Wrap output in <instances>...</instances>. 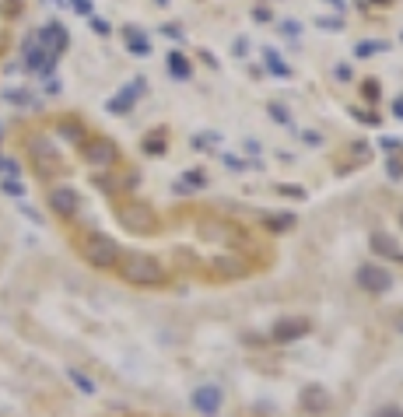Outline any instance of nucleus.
<instances>
[{
  "instance_id": "1",
  "label": "nucleus",
  "mask_w": 403,
  "mask_h": 417,
  "mask_svg": "<svg viewBox=\"0 0 403 417\" xmlns=\"http://www.w3.org/2000/svg\"><path fill=\"white\" fill-rule=\"evenodd\" d=\"M84 256H88L91 266H99V270H109V266L119 263V249H116L112 238H106V235H88Z\"/></svg>"
},
{
  "instance_id": "2",
  "label": "nucleus",
  "mask_w": 403,
  "mask_h": 417,
  "mask_svg": "<svg viewBox=\"0 0 403 417\" xmlns=\"http://www.w3.org/2000/svg\"><path fill=\"white\" fill-rule=\"evenodd\" d=\"M123 277H127L130 284H162L165 274H162V266L147 260V256H130L127 263H123Z\"/></svg>"
},
{
  "instance_id": "3",
  "label": "nucleus",
  "mask_w": 403,
  "mask_h": 417,
  "mask_svg": "<svg viewBox=\"0 0 403 417\" xmlns=\"http://www.w3.org/2000/svg\"><path fill=\"white\" fill-rule=\"evenodd\" d=\"M49 207H53L56 214L67 218V214L77 211V193H74V190H53V193H49Z\"/></svg>"
}]
</instances>
